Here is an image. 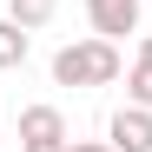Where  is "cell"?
<instances>
[{
  "mask_svg": "<svg viewBox=\"0 0 152 152\" xmlns=\"http://www.w3.org/2000/svg\"><path fill=\"white\" fill-rule=\"evenodd\" d=\"M27 27H20V20H0V66H27Z\"/></svg>",
  "mask_w": 152,
  "mask_h": 152,
  "instance_id": "8992f818",
  "label": "cell"
},
{
  "mask_svg": "<svg viewBox=\"0 0 152 152\" xmlns=\"http://www.w3.org/2000/svg\"><path fill=\"white\" fill-rule=\"evenodd\" d=\"M73 152H119L113 139H73Z\"/></svg>",
  "mask_w": 152,
  "mask_h": 152,
  "instance_id": "ba28073f",
  "label": "cell"
},
{
  "mask_svg": "<svg viewBox=\"0 0 152 152\" xmlns=\"http://www.w3.org/2000/svg\"><path fill=\"white\" fill-rule=\"evenodd\" d=\"M53 7H60V0H7V20H20V27H46V20H53Z\"/></svg>",
  "mask_w": 152,
  "mask_h": 152,
  "instance_id": "52a82bcc",
  "label": "cell"
},
{
  "mask_svg": "<svg viewBox=\"0 0 152 152\" xmlns=\"http://www.w3.org/2000/svg\"><path fill=\"white\" fill-rule=\"evenodd\" d=\"M106 139L119 145V152H152V106H126L113 113V126H106Z\"/></svg>",
  "mask_w": 152,
  "mask_h": 152,
  "instance_id": "7a4b0ae2",
  "label": "cell"
},
{
  "mask_svg": "<svg viewBox=\"0 0 152 152\" xmlns=\"http://www.w3.org/2000/svg\"><path fill=\"white\" fill-rule=\"evenodd\" d=\"M27 152H73V139H33Z\"/></svg>",
  "mask_w": 152,
  "mask_h": 152,
  "instance_id": "9c48e42d",
  "label": "cell"
},
{
  "mask_svg": "<svg viewBox=\"0 0 152 152\" xmlns=\"http://www.w3.org/2000/svg\"><path fill=\"white\" fill-rule=\"evenodd\" d=\"M126 99H132V106H152V33L139 40L132 66H126Z\"/></svg>",
  "mask_w": 152,
  "mask_h": 152,
  "instance_id": "5b68a950",
  "label": "cell"
},
{
  "mask_svg": "<svg viewBox=\"0 0 152 152\" xmlns=\"http://www.w3.org/2000/svg\"><path fill=\"white\" fill-rule=\"evenodd\" d=\"M119 73H126L119 40H106V33H86L53 53V86H113Z\"/></svg>",
  "mask_w": 152,
  "mask_h": 152,
  "instance_id": "6da1fadb",
  "label": "cell"
},
{
  "mask_svg": "<svg viewBox=\"0 0 152 152\" xmlns=\"http://www.w3.org/2000/svg\"><path fill=\"white\" fill-rule=\"evenodd\" d=\"M139 7L145 0H86V20H93V33L126 40V33H139Z\"/></svg>",
  "mask_w": 152,
  "mask_h": 152,
  "instance_id": "3957f363",
  "label": "cell"
},
{
  "mask_svg": "<svg viewBox=\"0 0 152 152\" xmlns=\"http://www.w3.org/2000/svg\"><path fill=\"white\" fill-rule=\"evenodd\" d=\"M33 139H66V113L60 106H20V145Z\"/></svg>",
  "mask_w": 152,
  "mask_h": 152,
  "instance_id": "277c9868",
  "label": "cell"
}]
</instances>
